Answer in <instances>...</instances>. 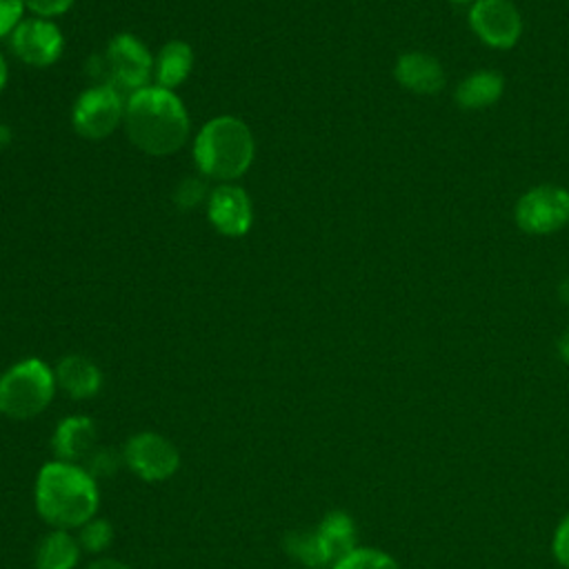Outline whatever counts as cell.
Here are the masks:
<instances>
[{"label": "cell", "mask_w": 569, "mask_h": 569, "mask_svg": "<svg viewBox=\"0 0 569 569\" xmlns=\"http://www.w3.org/2000/svg\"><path fill=\"white\" fill-rule=\"evenodd\" d=\"M207 216L216 231L222 236H244L251 227V200L236 184H220L211 191L207 202Z\"/></svg>", "instance_id": "8fae6325"}, {"label": "cell", "mask_w": 569, "mask_h": 569, "mask_svg": "<svg viewBox=\"0 0 569 569\" xmlns=\"http://www.w3.org/2000/svg\"><path fill=\"white\" fill-rule=\"evenodd\" d=\"M253 136L249 127L233 116L209 120L193 142V158L202 173L216 180L242 176L253 160Z\"/></svg>", "instance_id": "3957f363"}, {"label": "cell", "mask_w": 569, "mask_h": 569, "mask_svg": "<svg viewBox=\"0 0 569 569\" xmlns=\"http://www.w3.org/2000/svg\"><path fill=\"white\" fill-rule=\"evenodd\" d=\"M56 373L38 358L16 362L0 376V413L24 420L38 416L53 398Z\"/></svg>", "instance_id": "277c9868"}, {"label": "cell", "mask_w": 569, "mask_h": 569, "mask_svg": "<svg viewBox=\"0 0 569 569\" xmlns=\"http://www.w3.org/2000/svg\"><path fill=\"white\" fill-rule=\"evenodd\" d=\"M453 2H469V0H453Z\"/></svg>", "instance_id": "1f68e13d"}, {"label": "cell", "mask_w": 569, "mask_h": 569, "mask_svg": "<svg viewBox=\"0 0 569 569\" xmlns=\"http://www.w3.org/2000/svg\"><path fill=\"white\" fill-rule=\"evenodd\" d=\"M80 558V542L67 529L51 531L36 551L38 569H73Z\"/></svg>", "instance_id": "ac0fdd59"}, {"label": "cell", "mask_w": 569, "mask_h": 569, "mask_svg": "<svg viewBox=\"0 0 569 569\" xmlns=\"http://www.w3.org/2000/svg\"><path fill=\"white\" fill-rule=\"evenodd\" d=\"M558 298H560L565 305H569V276L562 278V282L558 284Z\"/></svg>", "instance_id": "f1b7e54d"}, {"label": "cell", "mask_w": 569, "mask_h": 569, "mask_svg": "<svg viewBox=\"0 0 569 569\" xmlns=\"http://www.w3.org/2000/svg\"><path fill=\"white\" fill-rule=\"evenodd\" d=\"M89 473L96 478V476H107L111 473L116 467H118V458L111 453V451H93L89 458Z\"/></svg>", "instance_id": "484cf974"}, {"label": "cell", "mask_w": 569, "mask_h": 569, "mask_svg": "<svg viewBox=\"0 0 569 569\" xmlns=\"http://www.w3.org/2000/svg\"><path fill=\"white\" fill-rule=\"evenodd\" d=\"M73 0H24V7L33 11L38 18H51L64 13Z\"/></svg>", "instance_id": "cb8c5ba5"}, {"label": "cell", "mask_w": 569, "mask_h": 569, "mask_svg": "<svg viewBox=\"0 0 569 569\" xmlns=\"http://www.w3.org/2000/svg\"><path fill=\"white\" fill-rule=\"evenodd\" d=\"M73 127L89 140L107 138L124 120V102L111 84H96L82 91L73 104Z\"/></svg>", "instance_id": "52a82bcc"}, {"label": "cell", "mask_w": 569, "mask_h": 569, "mask_svg": "<svg viewBox=\"0 0 569 569\" xmlns=\"http://www.w3.org/2000/svg\"><path fill=\"white\" fill-rule=\"evenodd\" d=\"M284 547L302 565H307L311 569H322L325 567V560H322V553L318 549L313 531H293V533H289L287 540H284Z\"/></svg>", "instance_id": "ffe728a7"}, {"label": "cell", "mask_w": 569, "mask_h": 569, "mask_svg": "<svg viewBox=\"0 0 569 569\" xmlns=\"http://www.w3.org/2000/svg\"><path fill=\"white\" fill-rule=\"evenodd\" d=\"M558 353L565 362H569V329H565V333L558 340Z\"/></svg>", "instance_id": "83f0119b"}, {"label": "cell", "mask_w": 569, "mask_h": 569, "mask_svg": "<svg viewBox=\"0 0 569 569\" xmlns=\"http://www.w3.org/2000/svg\"><path fill=\"white\" fill-rule=\"evenodd\" d=\"M24 0H0V38L11 33L22 20Z\"/></svg>", "instance_id": "603a6c76"}, {"label": "cell", "mask_w": 569, "mask_h": 569, "mask_svg": "<svg viewBox=\"0 0 569 569\" xmlns=\"http://www.w3.org/2000/svg\"><path fill=\"white\" fill-rule=\"evenodd\" d=\"M4 82H7V64H4V58L0 56V89L4 87Z\"/></svg>", "instance_id": "4dcf8cb0"}, {"label": "cell", "mask_w": 569, "mask_h": 569, "mask_svg": "<svg viewBox=\"0 0 569 569\" xmlns=\"http://www.w3.org/2000/svg\"><path fill=\"white\" fill-rule=\"evenodd\" d=\"M96 73L104 78V84L133 93L147 87V80L153 73V60L142 40L131 33H118L107 44L104 56L98 58Z\"/></svg>", "instance_id": "5b68a950"}, {"label": "cell", "mask_w": 569, "mask_h": 569, "mask_svg": "<svg viewBox=\"0 0 569 569\" xmlns=\"http://www.w3.org/2000/svg\"><path fill=\"white\" fill-rule=\"evenodd\" d=\"M331 569H400V565L380 549L356 547L349 556H345Z\"/></svg>", "instance_id": "d6986e66"}, {"label": "cell", "mask_w": 569, "mask_h": 569, "mask_svg": "<svg viewBox=\"0 0 569 569\" xmlns=\"http://www.w3.org/2000/svg\"><path fill=\"white\" fill-rule=\"evenodd\" d=\"M325 567H333L356 549V527L345 511H331L313 529Z\"/></svg>", "instance_id": "4fadbf2b"}, {"label": "cell", "mask_w": 569, "mask_h": 569, "mask_svg": "<svg viewBox=\"0 0 569 569\" xmlns=\"http://www.w3.org/2000/svg\"><path fill=\"white\" fill-rule=\"evenodd\" d=\"M516 222L527 233H551L569 222V191L558 184H538L516 202Z\"/></svg>", "instance_id": "8992f818"}, {"label": "cell", "mask_w": 569, "mask_h": 569, "mask_svg": "<svg viewBox=\"0 0 569 569\" xmlns=\"http://www.w3.org/2000/svg\"><path fill=\"white\" fill-rule=\"evenodd\" d=\"M502 89H505V82L498 71L480 69L469 73L456 87V102L462 109H485L502 96Z\"/></svg>", "instance_id": "e0dca14e"}, {"label": "cell", "mask_w": 569, "mask_h": 569, "mask_svg": "<svg viewBox=\"0 0 569 569\" xmlns=\"http://www.w3.org/2000/svg\"><path fill=\"white\" fill-rule=\"evenodd\" d=\"M56 382L71 398H91L102 385L100 369L84 356H67L58 362Z\"/></svg>", "instance_id": "9a60e30c"}, {"label": "cell", "mask_w": 569, "mask_h": 569, "mask_svg": "<svg viewBox=\"0 0 569 569\" xmlns=\"http://www.w3.org/2000/svg\"><path fill=\"white\" fill-rule=\"evenodd\" d=\"M553 553L562 567L569 569V513L562 518V522L556 529L553 536Z\"/></svg>", "instance_id": "d4e9b609"}, {"label": "cell", "mask_w": 569, "mask_h": 569, "mask_svg": "<svg viewBox=\"0 0 569 569\" xmlns=\"http://www.w3.org/2000/svg\"><path fill=\"white\" fill-rule=\"evenodd\" d=\"M191 67H193L191 47L182 40L167 42L153 62V76L158 87L173 91L178 84L187 80V76L191 73Z\"/></svg>", "instance_id": "2e32d148"}, {"label": "cell", "mask_w": 569, "mask_h": 569, "mask_svg": "<svg viewBox=\"0 0 569 569\" xmlns=\"http://www.w3.org/2000/svg\"><path fill=\"white\" fill-rule=\"evenodd\" d=\"M124 129L140 151L167 156L187 142L189 118L173 91L158 84L142 87L124 102Z\"/></svg>", "instance_id": "6da1fadb"}, {"label": "cell", "mask_w": 569, "mask_h": 569, "mask_svg": "<svg viewBox=\"0 0 569 569\" xmlns=\"http://www.w3.org/2000/svg\"><path fill=\"white\" fill-rule=\"evenodd\" d=\"M471 31L491 49H511L522 33V18L511 0H473Z\"/></svg>", "instance_id": "ba28073f"}, {"label": "cell", "mask_w": 569, "mask_h": 569, "mask_svg": "<svg viewBox=\"0 0 569 569\" xmlns=\"http://www.w3.org/2000/svg\"><path fill=\"white\" fill-rule=\"evenodd\" d=\"M11 49L31 67H49L62 53V33L49 18H27L11 31Z\"/></svg>", "instance_id": "9c48e42d"}, {"label": "cell", "mask_w": 569, "mask_h": 569, "mask_svg": "<svg viewBox=\"0 0 569 569\" xmlns=\"http://www.w3.org/2000/svg\"><path fill=\"white\" fill-rule=\"evenodd\" d=\"M113 540V529L107 520H100V518H91L87 520L82 527H80V536H78V542L84 551L89 553H98V551H104Z\"/></svg>", "instance_id": "44dd1931"}, {"label": "cell", "mask_w": 569, "mask_h": 569, "mask_svg": "<svg viewBox=\"0 0 569 569\" xmlns=\"http://www.w3.org/2000/svg\"><path fill=\"white\" fill-rule=\"evenodd\" d=\"M9 140H11V131H9V127L0 124V149H2Z\"/></svg>", "instance_id": "f546056e"}, {"label": "cell", "mask_w": 569, "mask_h": 569, "mask_svg": "<svg viewBox=\"0 0 569 569\" xmlns=\"http://www.w3.org/2000/svg\"><path fill=\"white\" fill-rule=\"evenodd\" d=\"M202 196H204V184L200 182V180H196V178H187V180H182L180 184H178V189H176V193H173V198H176V204L178 207H196L200 200H202Z\"/></svg>", "instance_id": "7402d4cb"}, {"label": "cell", "mask_w": 569, "mask_h": 569, "mask_svg": "<svg viewBox=\"0 0 569 569\" xmlns=\"http://www.w3.org/2000/svg\"><path fill=\"white\" fill-rule=\"evenodd\" d=\"M396 80L413 91V93H438L445 84V69L438 62V58H433L431 53L425 51H409L402 53L396 62Z\"/></svg>", "instance_id": "7c38bea8"}, {"label": "cell", "mask_w": 569, "mask_h": 569, "mask_svg": "<svg viewBox=\"0 0 569 569\" xmlns=\"http://www.w3.org/2000/svg\"><path fill=\"white\" fill-rule=\"evenodd\" d=\"M89 569H129V567H127V565H122V562H118V560L102 558V560H98V562L89 565Z\"/></svg>", "instance_id": "4316f807"}, {"label": "cell", "mask_w": 569, "mask_h": 569, "mask_svg": "<svg viewBox=\"0 0 569 569\" xmlns=\"http://www.w3.org/2000/svg\"><path fill=\"white\" fill-rule=\"evenodd\" d=\"M124 462L142 480H164L176 473L180 465L178 449L167 438L144 431L133 436L124 449Z\"/></svg>", "instance_id": "30bf717a"}, {"label": "cell", "mask_w": 569, "mask_h": 569, "mask_svg": "<svg viewBox=\"0 0 569 569\" xmlns=\"http://www.w3.org/2000/svg\"><path fill=\"white\" fill-rule=\"evenodd\" d=\"M36 507L58 529L82 527L98 509L96 478L80 465L64 460L49 462L36 478Z\"/></svg>", "instance_id": "7a4b0ae2"}, {"label": "cell", "mask_w": 569, "mask_h": 569, "mask_svg": "<svg viewBox=\"0 0 569 569\" xmlns=\"http://www.w3.org/2000/svg\"><path fill=\"white\" fill-rule=\"evenodd\" d=\"M53 451L58 460L80 465L96 451V427L84 416L64 418L53 433Z\"/></svg>", "instance_id": "5bb4252c"}]
</instances>
